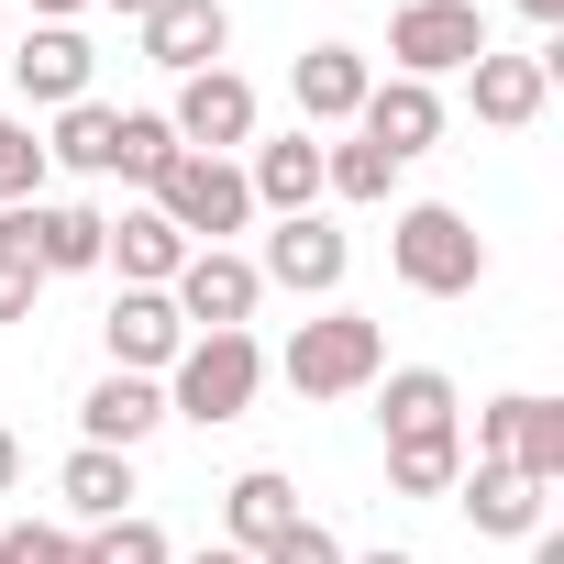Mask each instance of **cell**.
Instances as JSON below:
<instances>
[{"instance_id": "2e32d148", "label": "cell", "mask_w": 564, "mask_h": 564, "mask_svg": "<svg viewBox=\"0 0 564 564\" xmlns=\"http://www.w3.org/2000/svg\"><path fill=\"white\" fill-rule=\"evenodd\" d=\"M355 133H366V144H388V155L410 166V155H432V144H443V89H421V78H377V89H366V111H355Z\"/></svg>"}, {"instance_id": "74e56055", "label": "cell", "mask_w": 564, "mask_h": 564, "mask_svg": "<svg viewBox=\"0 0 564 564\" xmlns=\"http://www.w3.org/2000/svg\"><path fill=\"white\" fill-rule=\"evenodd\" d=\"M100 12H122V23H144V12H155V0H100Z\"/></svg>"}, {"instance_id": "4fadbf2b", "label": "cell", "mask_w": 564, "mask_h": 564, "mask_svg": "<svg viewBox=\"0 0 564 564\" xmlns=\"http://www.w3.org/2000/svg\"><path fill=\"white\" fill-rule=\"evenodd\" d=\"M243 188H254V210L265 221H300V210H322V133H265L254 155H243Z\"/></svg>"}, {"instance_id": "836d02e7", "label": "cell", "mask_w": 564, "mask_h": 564, "mask_svg": "<svg viewBox=\"0 0 564 564\" xmlns=\"http://www.w3.org/2000/svg\"><path fill=\"white\" fill-rule=\"evenodd\" d=\"M89 12V0H34V23H78Z\"/></svg>"}, {"instance_id": "f35d334b", "label": "cell", "mask_w": 564, "mask_h": 564, "mask_svg": "<svg viewBox=\"0 0 564 564\" xmlns=\"http://www.w3.org/2000/svg\"><path fill=\"white\" fill-rule=\"evenodd\" d=\"M355 564H421V553H355Z\"/></svg>"}, {"instance_id": "30bf717a", "label": "cell", "mask_w": 564, "mask_h": 564, "mask_svg": "<svg viewBox=\"0 0 564 564\" xmlns=\"http://www.w3.org/2000/svg\"><path fill=\"white\" fill-rule=\"evenodd\" d=\"M133 34H144V67L199 78V67H221V56H232V0H155Z\"/></svg>"}, {"instance_id": "d6a6232c", "label": "cell", "mask_w": 564, "mask_h": 564, "mask_svg": "<svg viewBox=\"0 0 564 564\" xmlns=\"http://www.w3.org/2000/svg\"><path fill=\"white\" fill-rule=\"evenodd\" d=\"M12 487H23V432L0 421V498H12Z\"/></svg>"}, {"instance_id": "8fae6325", "label": "cell", "mask_w": 564, "mask_h": 564, "mask_svg": "<svg viewBox=\"0 0 564 564\" xmlns=\"http://www.w3.org/2000/svg\"><path fill=\"white\" fill-rule=\"evenodd\" d=\"M366 89H377V67H366L355 45H311V56H289V100H300V133H355Z\"/></svg>"}, {"instance_id": "3957f363", "label": "cell", "mask_w": 564, "mask_h": 564, "mask_svg": "<svg viewBox=\"0 0 564 564\" xmlns=\"http://www.w3.org/2000/svg\"><path fill=\"white\" fill-rule=\"evenodd\" d=\"M155 388H166V421L221 432V421H243V410H254V388H265V344H254V333H188V344H177V366H166Z\"/></svg>"}, {"instance_id": "d4e9b609", "label": "cell", "mask_w": 564, "mask_h": 564, "mask_svg": "<svg viewBox=\"0 0 564 564\" xmlns=\"http://www.w3.org/2000/svg\"><path fill=\"white\" fill-rule=\"evenodd\" d=\"M322 188L355 199V210H388V199H399V155L366 144V133H344V144H322Z\"/></svg>"}, {"instance_id": "ffe728a7", "label": "cell", "mask_w": 564, "mask_h": 564, "mask_svg": "<svg viewBox=\"0 0 564 564\" xmlns=\"http://www.w3.org/2000/svg\"><path fill=\"white\" fill-rule=\"evenodd\" d=\"M377 432H388V443H410V432H465L454 377H443V366H388V377H377Z\"/></svg>"}, {"instance_id": "8d00e7d4", "label": "cell", "mask_w": 564, "mask_h": 564, "mask_svg": "<svg viewBox=\"0 0 564 564\" xmlns=\"http://www.w3.org/2000/svg\"><path fill=\"white\" fill-rule=\"evenodd\" d=\"M188 564H254V553H232V542H210V553H188Z\"/></svg>"}, {"instance_id": "d6986e66", "label": "cell", "mask_w": 564, "mask_h": 564, "mask_svg": "<svg viewBox=\"0 0 564 564\" xmlns=\"http://www.w3.org/2000/svg\"><path fill=\"white\" fill-rule=\"evenodd\" d=\"M465 78H476V122H487V133H531L542 100H553V67H542V56H498V45H487Z\"/></svg>"}, {"instance_id": "f1b7e54d", "label": "cell", "mask_w": 564, "mask_h": 564, "mask_svg": "<svg viewBox=\"0 0 564 564\" xmlns=\"http://www.w3.org/2000/svg\"><path fill=\"white\" fill-rule=\"evenodd\" d=\"M89 542V564H177V542L144 520V509H122V520H100V531H78Z\"/></svg>"}, {"instance_id": "cb8c5ba5", "label": "cell", "mask_w": 564, "mask_h": 564, "mask_svg": "<svg viewBox=\"0 0 564 564\" xmlns=\"http://www.w3.org/2000/svg\"><path fill=\"white\" fill-rule=\"evenodd\" d=\"M111 133H122L111 100H67L56 133H45V166H67V177H111Z\"/></svg>"}, {"instance_id": "ab89813d", "label": "cell", "mask_w": 564, "mask_h": 564, "mask_svg": "<svg viewBox=\"0 0 564 564\" xmlns=\"http://www.w3.org/2000/svg\"><path fill=\"white\" fill-rule=\"evenodd\" d=\"M0 564H23V553H12V531H0Z\"/></svg>"}, {"instance_id": "603a6c76", "label": "cell", "mask_w": 564, "mask_h": 564, "mask_svg": "<svg viewBox=\"0 0 564 564\" xmlns=\"http://www.w3.org/2000/svg\"><path fill=\"white\" fill-rule=\"evenodd\" d=\"M56 498H67V520H78V531L122 520V509H133V454H100V443H78V454L56 465Z\"/></svg>"}, {"instance_id": "484cf974", "label": "cell", "mask_w": 564, "mask_h": 564, "mask_svg": "<svg viewBox=\"0 0 564 564\" xmlns=\"http://www.w3.org/2000/svg\"><path fill=\"white\" fill-rule=\"evenodd\" d=\"M454 476H465V432H410V443H388V487H399V498H454Z\"/></svg>"}, {"instance_id": "ac0fdd59", "label": "cell", "mask_w": 564, "mask_h": 564, "mask_svg": "<svg viewBox=\"0 0 564 564\" xmlns=\"http://www.w3.org/2000/svg\"><path fill=\"white\" fill-rule=\"evenodd\" d=\"M289 520H300V476H289V465H243V476L221 487V542H232V553H265Z\"/></svg>"}, {"instance_id": "9c48e42d", "label": "cell", "mask_w": 564, "mask_h": 564, "mask_svg": "<svg viewBox=\"0 0 564 564\" xmlns=\"http://www.w3.org/2000/svg\"><path fill=\"white\" fill-rule=\"evenodd\" d=\"M254 276H265V289H289V300H344L355 232H333L322 210H300V221H276V232L254 243Z\"/></svg>"}, {"instance_id": "6da1fadb", "label": "cell", "mask_w": 564, "mask_h": 564, "mask_svg": "<svg viewBox=\"0 0 564 564\" xmlns=\"http://www.w3.org/2000/svg\"><path fill=\"white\" fill-rule=\"evenodd\" d=\"M388 265H399L410 300H476V289H487V232H476L454 199H410V210L388 221Z\"/></svg>"}, {"instance_id": "52a82bcc", "label": "cell", "mask_w": 564, "mask_h": 564, "mask_svg": "<svg viewBox=\"0 0 564 564\" xmlns=\"http://www.w3.org/2000/svg\"><path fill=\"white\" fill-rule=\"evenodd\" d=\"M254 122H265V100H254L243 67H199V78H177V100H166V133H177L188 155H243Z\"/></svg>"}, {"instance_id": "5b68a950", "label": "cell", "mask_w": 564, "mask_h": 564, "mask_svg": "<svg viewBox=\"0 0 564 564\" xmlns=\"http://www.w3.org/2000/svg\"><path fill=\"white\" fill-rule=\"evenodd\" d=\"M144 199L177 221V243H188V254H199V243H232V232L254 221V188H243V166H232V155H188V144H177V166H166Z\"/></svg>"}, {"instance_id": "44dd1931", "label": "cell", "mask_w": 564, "mask_h": 564, "mask_svg": "<svg viewBox=\"0 0 564 564\" xmlns=\"http://www.w3.org/2000/svg\"><path fill=\"white\" fill-rule=\"evenodd\" d=\"M454 498H465V520H476L487 542H531V531H542V487L509 476V465H465Z\"/></svg>"}, {"instance_id": "7a4b0ae2", "label": "cell", "mask_w": 564, "mask_h": 564, "mask_svg": "<svg viewBox=\"0 0 564 564\" xmlns=\"http://www.w3.org/2000/svg\"><path fill=\"white\" fill-rule=\"evenodd\" d=\"M276 377H289L300 399H366L377 377H388V333L355 311V300H322L300 333H289V355H276Z\"/></svg>"}, {"instance_id": "7402d4cb", "label": "cell", "mask_w": 564, "mask_h": 564, "mask_svg": "<svg viewBox=\"0 0 564 564\" xmlns=\"http://www.w3.org/2000/svg\"><path fill=\"white\" fill-rule=\"evenodd\" d=\"M23 221H34V265H45V276H89V265H100L111 210H89V199H34Z\"/></svg>"}, {"instance_id": "f546056e", "label": "cell", "mask_w": 564, "mask_h": 564, "mask_svg": "<svg viewBox=\"0 0 564 564\" xmlns=\"http://www.w3.org/2000/svg\"><path fill=\"white\" fill-rule=\"evenodd\" d=\"M254 564H355V553H344V542H333V531H322V520H311V509H300V520H289V531H276V542H265V553H254Z\"/></svg>"}, {"instance_id": "d590c367", "label": "cell", "mask_w": 564, "mask_h": 564, "mask_svg": "<svg viewBox=\"0 0 564 564\" xmlns=\"http://www.w3.org/2000/svg\"><path fill=\"white\" fill-rule=\"evenodd\" d=\"M531 564H564V531H531Z\"/></svg>"}, {"instance_id": "83f0119b", "label": "cell", "mask_w": 564, "mask_h": 564, "mask_svg": "<svg viewBox=\"0 0 564 564\" xmlns=\"http://www.w3.org/2000/svg\"><path fill=\"white\" fill-rule=\"evenodd\" d=\"M45 133L34 122H12V111H0V210H23V199H45Z\"/></svg>"}, {"instance_id": "e0dca14e", "label": "cell", "mask_w": 564, "mask_h": 564, "mask_svg": "<svg viewBox=\"0 0 564 564\" xmlns=\"http://www.w3.org/2000/svg\"><path fill=\"white\" fill-rule=\"evenodd\" d=\"M155 421H166V388H155V377H100V388L78 399V443H100V454H144Z\"/></svg>"}, {"instance_id": "e575fe53", "label": "cell", "mask_w": 564, "mask_h": 564, "mask_svg": "<svg viewBox=\"0 0 564 564\" xmlns=\"http://www.w3.org/2000/svg\"><path fill=\"white\" fill-rule=\"evenodd\" d=\"M520 23H542V34H553V23H564V0H520Z\"/></svg>"}, {"instance_id": "8992f818", "label": "cell", "mask_w": 564, "mask_h": 564, "mask_svg": "<svg viewBox=\"0 0 564 564\" xmlns=\"http://www.w3.org/2000/svg\"><path fill=\"white\" fill-rule=\"evenodd\" d=\"M476 465H509V476H531V487L553 498V487H564V399H542V388L487 399V410H476Z\"/></svg>"}, {"instance_id": "1f68e13d", "label": "cell", "mask_w": 564, "mask_h": 564, "mask_svg": "<svg viewBox=\"0 0 564 564\" xmlns=\"http://www.w3.org/2000/svg\"><path fill=\"white\" fill-rule=\"evenodd\" d=\"M12 553H23V564H89V542H78V531H56V520H23V531H12Z\"/></svg>"}, {"instance_id": "277c9868", "label": "cell", "mask_w": 564, "mask_h": 564, "mask_svg": "<svg viewBox=\"0 0 564 564\" xmlns=\"http://www.w3.org/2000/svg\"><path fill=\"white\" fill-rule=\"evenodd\" d=\"M487 45H498V34H487L476 0H399V12H388V78L443 89V78H465Z\"/></svg>"}, {"instance_id": "ba28073f", "label": "cell", "mask_w": 564, "mask_h": 564, "mask_svg": "<svg viewBox=\"0 0 564 564\" xmlns=\"http://www.w3.org/2000/svg\"><path fill=\"white\" fill-rule=\"evenodd\" d=\"M166 300H177V322H188V333H254V311H265V276H254V254H232V243H199V254L166 276Z\"/></svg>"}, {"instance_id": "4dcf8cb0", "label": "cell", "mask_w": 564, "mask_h": 564, "mask_svg": "<svg viewBox=\"0 0 564 564\" xmlns=\"http://www.w3.org/2000/svg\"><path fill=\"white\" fill-rule=\"evenodd\" d=\"M34 300H45L34 254H0V333H12V322H34Z\"/></svg>"}, {"instance_id": "5bb4252c", "label": "cell", "mask_w": 564, "mask_h": 564, "mask_svg": "<svg viewBox=\"0 0 564 564\" xmlns=\"http://www.w3.org/2000/svg\"><path fill=\"white\" fill-rule=\"evenodd\" d=\"M100 265L122 276V289H166V276L188 265V243H177V221H166L155 199H122L111 232H100Z\"/></svg>"}, {"instance_id": "4316f807", "label": "cell", "mask_w": 564, "mask_h": 564, "mask_svg": "<svg viewBox=\"0 0 564 564\" xmlns=\"http://www.w3.org/2000/svg\"><path fill=\"white\" fill-rule=\"evenodd\" d=\"M166 166H177V133H166V111H122V133H111V177L144 199Z\"/></svg>"}, {"instance_id": "9a60e30c", "label": "cell", "mask_w": 564, "mask_h": 564, "mask_svg": "<svg viewBox=\"0 0 564 564\" xmlns=\"http://www.w3.org/2000/svg\"><path fill=\"white\" fill-rule=\"evenodd\" d=\"M89 67H100V56H89L78 23H34L23 56H12V89H23L34 111H67V100H89Z\"/></svg>"}, {"instance_id": "7c38bea8", "label": "cell", "mask_w": 564, "mask_h": 564, "mask_svg": "<svg viewBox=\"0 0 564 564\" xmlns=\"http://www.w3.org/2000/svg\"><path fill=\"white\" fill-rule=\"evenodd\" d=\"M100 344H111V377H166V366H177V344H188V322H177V300H166V289H122V300H111V322H100Z\"/></svg>"}]
</instances>
